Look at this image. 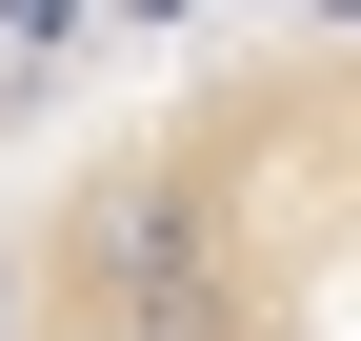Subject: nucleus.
<instances>
[{"instance_id": "obj_1", "label": "nucleus", "mask_w": 361, "mask_h": 341, "mask_svg": "<svg viewBox=\"0 0 361 341\" xmlns=\"http://www.w3.org/2000/svg\"><path fill=\"white\" fill-rule=\"evenodd\" d=\"M0 341H361V0H0Z\"/></svg>"}]
</instances>
